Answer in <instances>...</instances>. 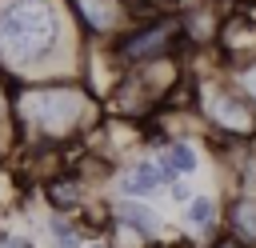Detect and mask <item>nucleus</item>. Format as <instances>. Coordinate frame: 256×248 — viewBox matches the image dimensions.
Masks as SVG:
<instances>
[{
	"label": "nucleus",
	"mask_w": 256,
	"mask_h": 248,
	"mask_svg": "<svg viewBox=\"0 0 256 248\" xmlns=\"http://www.w3.org/2000/svg\"><path fill=\"white\" fill-rule=\"evenodd\" d=\"M84 48L68 0H0V76L12 84L80 76Z\"/></svg>",
	"instance_id": "nucleus-1"
},
{
	"label": "nucleus",
	"mask_w": 256,
	"mask_h": 248,
	"mask_svg": "<svg viewBox=\"0 0 256 248\" xmlns=\"http://www.w3.org/2000/svg\"><path fill=\"white\" fill-rule=\"evenodd\" d=\"M100 120H104V100L80 76H52V80L16 84L20 148L64 152L72 144H88V136L100 128Z\"/></svg>",
	"instance_id": "nucleus-2"
},
{
	"label": "nucleus",
	"mask_w": 256,
	"mask_h": 248,
	"mask_svg": "<svg viewBox=\"0 0 256 248\" xmlns=\"http://www.w3.org/2000/svg\"><path fill=\"white\" fill-rule=\"evenodd\" d=\"M192 108L204 124V140L212 144H252L256 140V108L228 80L224 64L208 72H192Z\"/></svg>",
	"instance_id": "nucleus-3"
},
{
	"label": "nucleus",
	"mask_w": 256,
	"mask_h": 248,
	"mask_svg": "<svg viewBox=\"0 0 256 248\" xmlns=\"http://www.w3.org/2000/svg\"><path fill=\"white\" fill-rule=\"evenodd\" d=\"M112 56L120 60V68H140V64H152V60H164V56H176V52H188L184 48V28H180V12H152V16H136L112 44Z\"/></svg>",
	"instance_id": "nucleus-4"
},
{
	"label": "nucleus",
	"mask_w": 256,
	"mask_h": 248,
	"mask_svg": "<svg viewBox=\"0 0 256 248\" xmlns=\"http://www.w3.org/2000/svg\"><path fill=\"white\" fill-rule=\"evenodd\" d=\"M68 12L84 36V44H112L136 16L128 0H68Z\"/></svg>",
	"instance_id": "nucleus-5"
},
{
	"label": "nucleus",
	"mask_w": 256,
	"mask_h": 248,
	"mask_svg": "<svg viewBox=\"0 0 256 248\" xmlns=\"http://www.w3.org/2000/svg\"><path fill=\"white\" fill-rule=\"evenodd\" d=\"M44 200L52 204V212H68L80 220L88 208V176H80L76 168H60L44 176Z\"/></svg>",
	"instance_id": "nucleus-6"
},
{
	"label": "nucleus",
	"mask_w": 256,
	"mask_h": 248,
	"mask_svg": "<svg viewBox=\"0 0 256 248\" xmlns=\"http://www.w3.org/2000/svg\"><path fill=\"white\" fill-rule=\"evenodd\" d=\"M108 220H112V224H124V228H132V232H140V236L152 240V244H160V236H164V216H160L148 200L112 196V200H108Z\"/></svg>",
	"instance_id": "nucleus-7"
},
{
	"label": "nucleus",
	"mask_w": 256,
	"mask_h": 248,
	"mask_svg": "<svg viewBox=\"0 0 256 248\" xmlns=\"http://www.w3.org/2000/svg\"><path fill=\"white\" fill-rule=\"evenodd\" d=\"M224 232H228V240L256 248V192H228V200H224Z\"/></svg>",
	"instance_id": "nucleus-8"
},
{
	"label": "nucleus",
	"mask_w": 256,
	"mask_h": 248,
	"mask_svg": "<svg viewBox=\"0 0 256 248\" xmlns=\"http://www.w3.org/2000/svg\"><path fill=\"white\" fill-rule=\"evenodd\" d=\"M184 228L200 232L208 244L216 240V232L224 228V204L212 192H192V200L184 204Z\"/></svg>",
	"instance_id": "nucleus-9"
},
{
	"label": "nucleus",
	"mask_w": 256,
	"mask_h": 248,
	"mask_svg": "<svg viewBox=\"0 0 256 248\" xmlns=\"http://www.w3.org/2000/svg\"><path fill=\"white\" fill-rule=\"evenodd\" d=\"M44 232H48L52 248H84V240H88L84 224L76 216H68V212H48L44 216Z\"/></svg>",
	"instance_id": "nucleus-10"
},
{
	"label": "nucleus",
	"mask_w": 256,
	"mask_h": 248,
	"mask_svg": "<svg viewBox=\"0 0 256 248\" xmlns=\"http://www.w3.org/2000/svg\"><path fill=\"white\" fill-rule=\"evenodd\" d=\"M148 144H160V140H148ZM160 148H164V156L172 160V168H176L180 176H188V180H192V176L200 172V144H196V140L176 136V140H164Z\"/></svg>",
	"instance_id": "nucleus-11"
},
{
	"label": "nucleus",
	"mask_w": 256,
	"mask_h": 248,
	"mask_svg": "<svg viewBox=\"0 0 256 248\" xmlns=\"http://www.w3.org/2000/svg\"><path fill=\"white\" fill-rule=\"evenodd\" d=\"M224 72H228V80L248 96V104L256 108V56H244V60H232V64H224Z\"/></svg>",
	"instance_id": "nucleus-12"
},
{
	"label": "nucleus",
	"mask_w": 256,
	"mask_h": 248,
	"mask_svg": "<svg viewBox=\"0 0 256 248\" xmlns=\"http://www.w3.org/2000/svg\"><path fill=\"white\" fill-rule=\"evenodd\" d=\"M0 248H36V240L24 236V232H16V228H8V224L0 220Z\"/></svg>",
	"instance_id": "nucleus-13"
},
{
	"label": "nucleus",
	"mask_w": 256,
	"mask_h": 248,
	"mask_svg": "<svg viewBox=\"0 0 256 248\" xmlns=\"http://www.w3.org/2000/svg\"><path fill=\"white\" fill-rule=\"evenodd\" d=\"M164 192H168V196H172L176 204H188V200H192V184H188V176H180V180H172V184H168Z\"/></svg>",
	"instance_id": "nucleus-14"
},
{
	"label": "nucleus",
	"mask_w": 256,
	"mask_h": 248,
	"mask_svg": "<svg viewBox=\"0 0 256 248\" xmlns=\"http://www.w3.org/2000/svg\"><path fill=\"white\" fill-rule=\"evenodd\" d=\"M208 248H248V244H236V240H228V236H216Z\"/></svg>",
	"instance_id": "nucleus-15"
},
{
	"label": "nucleus",
	"mask_w": 256,
	"mask_h": 248,
	"mask_svg": "<svg viewBox=\"0 0 256 248\" xmlns=\"http://www.w3.org/2000/svg\"><path fill=\"white\" fill-rule=\"evenodd\" d=\"M84 248H112V244H108V236H88Z\"/></svg>",
	"instance_id": "nucleus-16"
},
{
	"label": "nucleus",
	"mask_w": 256,
	"mask_h": 248,
	"mask_svg": "<svg viewBox=\"0 0 256 248\" xmlns=\"http://www.w3.org/2000/svg\"><path fill=\"white\" fill-rule=\"evenodd\" d=\"M212 4H220V8H236V4H252V0H212Z\"/></svg>",
	"instance_id": "nucleus-17"
}]
</instances>
